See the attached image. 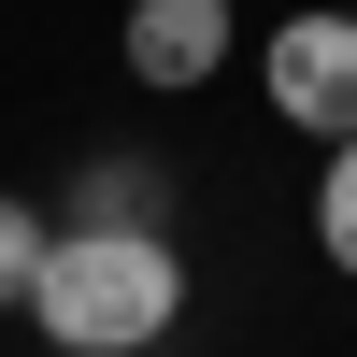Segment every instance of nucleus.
<instances>
[{
  "label": "nucleus",
  "mask_w": 357,
  "mask_h": 357,
  "mask_svg": "<svg viewBox=\"0 0 357 357\" xmlns=\"http://www.w3.org/2000/svg\"><path fill=\"white\" fill-rule=\"evenodd\" d=\"M215 57H229V0H129V86L186 100L215 86Z\"/></svg>",
  "instance_id": "7ed1b4c3"
},
{
  "label": "nucleus",
  "mask_w": 357,
  "mask_h": 357,
  "mask_svg": "<svg viewBox=\"0 0 357 357\" xmlns=\"http://www.w3.org/2000/svg\"><path fill=\"white\" fill-rule=\"evenodd\" d=\"M257 86H272V114L286 129H314V143H357V15H286L272 43H257Z\"/></svg>",
  "instance_id": "f03ea898"
},
{
  "label": "nucleus",
  "mask_w": 357,
  "mask_h": 357,
  "mask_svg": "<svg viewBox=\"0 0 357 357\" xmlns=\"http://www.w3.org/2000/svg\"><path fill=\"white\" fill-rule=\"evenodd\" d=\"M43 243H57V215L0 186V301H29V272H43Z\"/></svg>",
  "instance_id": "423d86ee"
},
{
  "label": "nucleus",
  "mask_w": 357,
  "mask_h": 357,
  "mask_svg": "<svg viewBox=\"0 0 357 357\" xmlns=\"http://www.w3.org/2000/svg\"><path fill=\"white\" fill-rule=\"evenodd\" d=\"M57 229H172V158H86Z\"/></svg>",
  "instance_id": "20e7f679"
},
{
  "label": "nucleus",
  "mask_w": 357,
  "mask_h": 357,
  "mask_svg": "<svg viewBox=\"0 0 357 357\" xmlns=\"http://www.w3.org/2000/svg\"><path fill=\"white\" fill-rule=\"evenodd\" d=\"M314 257L357 286V143H329V172H314Z\"/></svg>",
  "instance_id": "39448f33"
},
{
  "label": "nucleus",
  "mask_w": 357,
  "mask_h": 357,
  "mask_svg": "<svg viewBox=\"0 0 357 357\" xmlns=\"http://www.w3.org/2000/svg\"><path fill=\"white\" fill-rule=\"evenodd\" d=\"M43 357H72V343H43Z\"/></svg>",
  "instance_id": "0eeeda50"
},
{
  "label": "nucleus",
  "mask_w": 357,
  "mask_h": 357,
  "mask_svg": "<svg viewBox=\"0 0 357 357\" xmlns=\"http://www.w3.org/2000/svg\"><path fill=\"white\" fill-rule=\"evenodd\" d=\"M172 314H186L172 229H57L29 272V329L72 357H143V343H172Z\"/></svg>",
  "instance_id": "f257e3e1"
}]
</instances>
